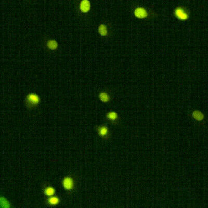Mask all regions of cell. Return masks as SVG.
<instances>
[{
  "label": "cell",
  "instance_id": "cell-4",
  "mask_svg": "<svg viewBox=\"0 0 208 208\" xmlns=\"http://www.w3.org/2000/svg\"><path fill=\"white\" fill-rule=\"evenodd\" d=\"M133 15L136 18L143 19L147 18L149 16V13L147 9L145 7L138 6L134 10Z\"/></svg>",
  "mask_w": 208,
  "mask_h": 208
},
{
  "label": "cell",
  "instance_id": "cell-6",
  "mask_svg": "<svg viewBox=\"0 0 208 208\" xmlns=\"http://www.w3.org/2000/svg\"><path fill=\"white\" fill-rule=\"evenodd\" d=\"M79 9L83 13L89 12L91 9V2L89 0H82L80 3Z\"/></svg>",
  "mask_w": 208,
  "mask_h": 208
},
{
  "label": "cell",
  "instance_id": "cell-1",
  "mask_svg": "<svg viewBox=\"0 0 208 208\" xmlns=\"http://www.w3.org/2000/svg\"><path fill=\"white\" fill-rule=\"evenodd\" d=\"M174 15L178 20L186 21L189 18V14L188 10L183 6H178L174 10Z\"/></svg>",
  "mask_w": 208,
  "mask_h": 208
},
{
  "label": "cell",
  "instance_id": "cell-9",
  "mask_svg": "<svg viewBox=\"0 0 208 208\" xmlns=\"http://www.w3.org/2000/svg\"><path fill=\"white\" fill-rule=\"evenodd\" d=\"M107 120L112 122H115L118 120V115L115 111H109L107 113Z\"/></svg>",
  "mask_w": 208,
  "mask_h": 208
},
{
  "label": "cell",
  "instance_id": "cell-11",
  "mask_svg": "<svg viewBox=\"0 0 208 208\" xmlns=\"http://www.w3.org/2000/svg\"><path fill=\"white\" fill-rule=\"evenodd\" d=\"M98 31L99 35L101 36H107L108 34V31L106 25L105 24H101L99 25L98 28Z\"/></svg>",
  "mask_w": 208,
  "mask_h": 208
},
{
  "label": "cell",
  "instance_id": "cell-14",
  "mask_svg": "<svg viewBox=\"0 0 208 208\" xmlns=\"http://www.w3.org/2000/svg\"><path fill=\"white\" fill-rule=\"evenodd\" d=\"M1 206L4 208H8V207L9 208L11 207L8 200L2 197H1Z\"/></svg>",
  "mask_w": 208,
  "mask_h": 208
},
{
  "label": "cell",
  "instance_id": "cell-7",
  "mask_svg": "<svg viewBox=\"0 0 208 208\" xmlns=\"http://www.w3.org/2000/svg\"><path fill=\"white\" fill-rule=\"evenodd\" d=\"M61 202V199L60 198L55 196H54L49 197L47 198L46 200V203L47 205H49V206L53 207L57 206L58 204H59V203Z\"/></svg>",
  "mask_w": 208,
  "mask_h": 208
},
{
  "label": "cell",
  "instance_id": "cell-12",
  "mask_svg": "<svg viewBox=\"0 0 208 208\" xmlns=\"http://www.w3.org/2000/svg\"><path fill=\"white\" fill-rule=\"evenodd\" d=\"M192 117L197 121H201L204 118V114L199 110H195L192 113Z\"/></svg>",
  "mask_w": 208,
  "mask_h": 208
},
{
  "label": "cell",
  "instance_id": "cell-2",
  "mask_svg": "<svg viewBox=\"0 0 208 208\" xmlns=\"http://www.w3.org/2000/svg\"><path fill=\"white\" fill-rule=\"evenodd\" d=\"M26 105L30 108H35L40 103V97L36 93H30L26 98Z\"/></svg>",
  "mask_w": 208,
  "mask_h": 208
},
{
  "label": "cell",
  "instance_id": "cell-3",
  "mask_svg": "<svg viewBox=\"0 0 208 208\" xmlns=\"http://www.w3.org/2000/svg\"><path fill=\"white\" fill-rule=\"evenodd\" d=\"M62 186L63 188L68 192H70L75 188V182L73 178L71 176H66L62 180Z\"/></svg>",
  "mask_w": 208,
  "mask_h": 208
},
{
  "label": "cell",
  "instance_id": "cell-13",
  "mask_svg": "<svg viewBox=\"0 0 208 208\" xmlns=\"http://www.w3.org/2000/svg\"><path fill=\"white\" fill-rule=\"evenodd\" d=\"M47 47L51 50H55L58 47V43L55 40H50L47 42Z\"/></svg>",
  "mask_w": 208,
  "mask_h": 208
},
{
  "label": "cell",
  "instance_id": "cell-10",
  "mask_svg": "<svg viewBox=\"0 0 208 208\" xmlns=\"http://www.w3.org/2000/svg\"><path fill=\"white\" fill-rule=\"evenodd\" d=\"M99 99L101 102L104 103H108L110 101V96L108 93L106 92H101L99 93Z\"/></svg>",
  "mask_w": 208,
  "mask_h": 208
},
{
  "label": "cell",
  "instance_id": "cell-8",
  "mask_svg": "<svg viewBox=\"0 0 208 208\" xmlns=\"http://www.w3.org/2000/svg\"><path fill=\"white\" fill-rule=\"evenodd\" d=\"M43 192L45 196L49 197L55 195V194L56 193V190L52 186H47L44 188Z\"/></svg>",
  "mask_w": 208,
  "mask_h": 208
},
{
  "label": "cell",
  "instance_id": "cell-5",
  "mask_svg": "<svg viewBox=\"0 0 208 208\" xmlns=\"http://www.w3.org/2000/svg\"><path fill=\"white\" fill-rule=\"evenodd\" d=\"M97 133L101 138H107L109 137L110 132L108 127L106 125H101L97 127Z\"/></svg>",
  "mask_w": 208,
  "mask_h": 208
}]
</instances>
